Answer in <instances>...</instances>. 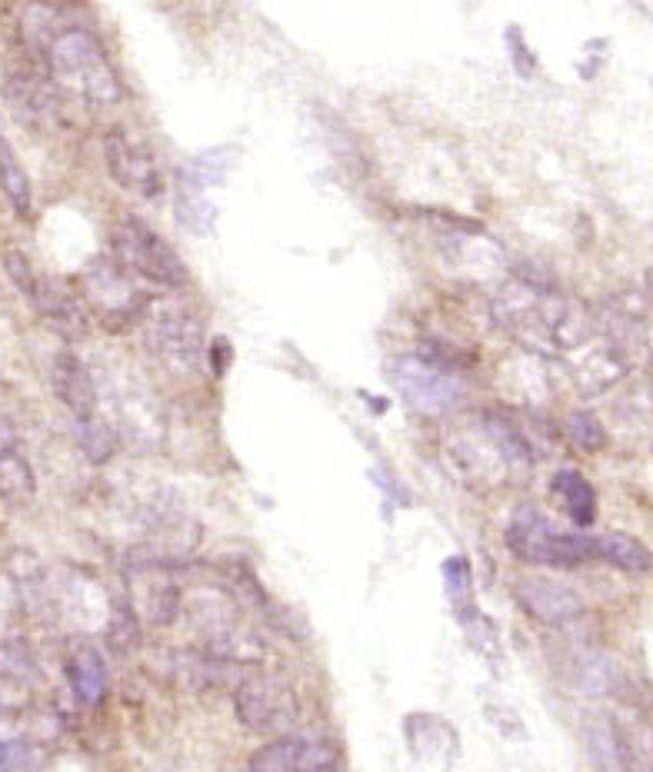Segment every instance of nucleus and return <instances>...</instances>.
Returning a JSON list of instances; mask_svg holds the SVG:
<instances>
[{
    "label": "nucleus",
    "mask_w": 653,
    "mask_h": 772,
    "mask_svg": "<svg viewBox=\"0 0 653 772\" xmlns=\"http://www.w3.org/2000/svg\"><path fill=\"white\" fill-rule=\"evenodd\" d=\"M233 706H237V719L254 733L290 736V729L300 716V703H297L294 690L284 679H274V676L243 679L237 685Z\"/></svg>",
    "instance_id": "5"
},
{
    "label": "nucleus",
    "mask_w": 653,
    "mask_h": 772,
    "mask_svg": "<svg viewBox=\"0 0 653 772\" xmlns=\"http://www.w3.org/2000/svg\"><path fill=\"white\" fill-rule=\"evenodd\" d=\"M70 685H73V693L77 700L84 703V706H98L104 690H107V669H104V659L88 646V649H77L70 666Z\"/></svg>",
    "instance_id": "17"
},
{
    "label": "nucleus",
    "mask_w": 653,
    "mask_h": 772,
    "mask_svg": "<svg viewBox=\"0 0 653 772\" xmlns=\"http://www.w3.org/2000/svg\"><path fill=\"white\" fill-rule=\"evenodd\" d=\"M237 163V147H217V150H207L201 157H194L191 163L181 166V187H191V191H207V187H217L227 181L230 166Z\"/></svg>",
    "instance_id": "16"
},
{
    "label": "nucleus",
    "mask_w": 653,
    "mask_h": 772,
    "mask_svg": "<svg viewBox=\"0 0 653 772\" xmlns=\"http://www.w3.org/2000/svg\"><path fill=\"white\" fill-rule=\"evenodd\" d=\"M483 430H486L490 443H494V450L501 453V460H504L511 470H514V466L527 470V466L534 463V457H530V440H527V434L520 430V426L514 423L511 413H504V410H483Z\"/></svg>",
    "instance_id": "13"
},
{
    "label": "nucleus",
    "mask_w": 653,
    "mask_h": 772,
    "mask_svg": "<svg viewBox=\"0 0 653 772\" xmlns=\"http://www.w3.org/2000/svg\"><path fill=\"white\" fill-rule=\"evenodd\" d=\"M107 646L114 656H130L140 646V623L137 613L130 610V603H114L111 610V623H107Z\"/></svg>",
    "instance_id": "23"
},
{
    "label": "nucleus",
    "mask_w": 653,
    "mask_h": 772,
    "mask_svg": "<svg viewBox=\"0 0 653 772\" xmlns=\"http://www.w3.org/2000/svg\"><path fill=\"white\" fill-rule=\"evenodd\" d=\"M387 377L393 390L403 396V403H411L417 413H444L460 400V380L450 373L440 360L427 357H393L387 367Z\"/></svg>",
    "instance_id": "4"
},
{
    "label": "nucleus",
    "mask_w": 653,
    "mask_h": 772,
    "mask_svg": "<svg viewBox=\"0 0 653 772\" xmlns=\"http://www.w3.org/2000/svg\"><path fill=\"white\" fill-rule=\"evenodd\" d=\"M0 187H4L8 200L24 214L31 207V181L24 174V166L14 153V147L0 137Z\"/></svg>",
    "instance_id": "22"
},
{
    "label": "nucleus",
    "mask_w": 653,
    "mask_h": 772,
    "mask_svg": "<svg viewBox=\"0 0 653 772\" xmlns=\"http://www.w3.org/2000/svg\"><path fill=\"white\" fill-rule=\"evenodd\" d=\"M181 613V589L174 583H160L147 596V617L157 626H171Z\"/></svg>",
    "instance_id": "28"
},
{
    "label": "nucleus",
    "mask_w": 653,
    "mask_h": 772,
    "mask_svg": "<svg viewBox=\"0 0 653 772\" xmlns=\"http://www.w3.org/2000/svg\"><path fill=\"white\" fill-rule=\"evenodd\" d=\"M4 270H8V277H11V284L34 303V297H37V277H34V267H31V261L27 256L21 253V250H8L4 253Z\"/></svg>",
    "instance_id": "30"
},
{
    "label": "nucleus",
    "mask_w": 653,
    "mask_h": 772,
    "mask_svg": "<svg viewBox=\"0 0 653 772\" xmlns=\"http://www.w3.org/2000/svg\"><path fill=\"white\" fill-rule=\"evenodd\" d=\"M307 752L303 736H277L251 756V772H300Z\"/></svg>",
    "instance_id": "19"
},
{
    "label": "nucleus",
    "mask_w": 653,
    "mask_h": 772,
    "mask_svg": "<svg viewBox=\"0 0 653 772\" xmlns=\"http://www.w3.org/2000/svg\"><path fill=\"white\" fill-rule=\"evenodd\" d=\"M507 50H511L514 67H517L524 77H530V73H534V67H537V57H534V50L527 47V41H524L520 27H511V31H507Z\"/></svg>",
    "instance_id": "33"
},
{
    "label": "nucleus",
    "mask_w": 653,
    "mask_h": 772,
    "mask_svg": "<svg viewBox=\"0 0 653 772\" xmlns=\"http://www.w3.org/2000/svg\"><path fill=\"white\" fill-rule=\"evenodd\" d=\"M566 437L574 440V447L594 453L607 443V430H604V423L591 413V410H577V413H570L566 416Z\"/></svg>",
    "instance_id": "26"
},
{
    "label": "nucleus",
    "mask_w": 653,
    "mask_h": 772,
    "mask_svg": "<svg viewBox=\"0 0 653 772\" xmlns=\"http://www.w3.org/2000/svg\"><path fill=\"white\" fill-rule=\"evenodd\" d=\"M210 357H214V373H227V367H230V343L227 339H214Z\"/></svg>",
    "instance_id": "36"
},
{
    "label": "nucleus",
    "mask_w": 653,
    "mask_h": 772,
    "mask_svg": "<svg viewBox=\"0 0 653 772\" xmlns=\"http://www.w3.org/2000/svg\"><path fill=\"white\" fill-rule=\"evenodd\" d=\"M0 669H4L11 679H24L34 672V662L21 643H8V646H0Z\"/></svg>",
    "instance_id": "32"
},
{
    "label": "nucleus",
    "mask_w": 653,
    "mask_h": 772,
    "mask_svg": "<svg viewBox=\"0 0 653 772\" xmlns=\"http://www.w3.org/2000/svg\"><path fill=\"white\" fill-rule=\"evenodd\" d=\"M111 256L130 277L150 280L157 287H184L187 284V267L177 256V250L137 217L121 220V227L114 230V253Z\"/></svg>",
    "instance_id": "3"
},
{
    "label": "nucleus",
    "mask_w": 653,
    "mask_h": 772,
    "mask_svg": "<svg viewBox=\"0 0 653 772\" xmlns=\"http://www.w3.org/2000/svg\"><path fill=\"white\" fill-rule=\"evenodd\" d=\"M483 713H486V719H490V723H494V726H497V729H501L504 736H511V739H514V736H517V739H524V736H527L524 723H520V719H517L514 713L501 716V706H486Z\"/></svg>",
    "instance_id": "34"
},
{
    "label": "nucleus",
    "mask_w": 653,
    "mask_h": 772,
    "mask_svg": "<svg viewBox=\"0 0 653 772\" xmlns=\"http://www.w3.org/2000/svg\"><path fill=\"white\" fill-rule=\"evenodd\" d=\"M610 682H614V669L604 656L597 653H584L577 659V685L584 693H607L610 690Z\"/></svg>",
    "instance_id": "29"
},
{
    "label": "nucleus",
    "mask_w": 653,
    "mask_h": 772,
    "mask_svg": "<svg viewBox=\"0 0 653 772\" xmlns=\"http://www.w3.org/2000/svg\"><path fill=\"white\" fill-rule=\"evenodd\" d=\"M84 293H88L91 307L111 326L134 320L147 303V293H140L134 287V277L114 261V256H98V261L84 270Z\"/></svg>",
    "instance_id": "6"
},
{
    "label": "nucleus",
    "mask_w": 653,
    "mask_h": 772,
    "mask_svg": "<svg viewBox=\"0 0 653 772\" xmlns=\"http://www.w3.org/2000/svg\"><path fill=\"white\" fill-rule=\"evenodd\" d=\"M0 772H34V752L24 739H0Z\"/></svg>",
    "instance_id": "31"
},
{
    "label": "nucleus",
    "mask_w": 653,
    "mask_h": 772,
    "mask_svg": "<svg viewBox=\"0 0 653 772\" xmlns=\"http://www.w3.org/2000/svg\"><path fill=\"white\" fill-rule=\"evenodd\" d=\"M550 486L577 527H591L597 520V493L587 483V476H581L577 470H557Z\"/></svg>",
    "instance_id": "14"
},
{
    "label": "nucleus",
    "mask_w": 653,
    "mask_h": 772,
    "mask_svg": "<svg viewBox=\"0 0 653 772\" xmlns=\"http://www.w3.org/2000/svg\"><path fill=\"white\" fill-rule=\"evenodd\" d=\"M8 101L14 104L18 114L41 120L54 111V94L47 88V80H41L37 73H14L8 80Z\"/></svg>",
    "instance_id": "18"
},
{
    "label": "nucleus",
    "mask_w": 653,
    "mask_h": 772,
    "mask_svg": "<svg viewBox=\"0 0 653 772\" xmlns=\"http://www.w3.org/2000/svg\"><path fill=\"white\" fill-rule=\"evenodd\" d=\"M147 343L163 364L194 367L204 350V333L201 323L187 313H160L147 326Z\"/></svg>",
    "instance_id": "9"
},
{
    "label": "nucleus",
    "mask_w": 653,
    "mask_h": 772,
    "mask_svg": "<svg viewBox=\"0 0 653 772\" xmlns=\"http://www.w3.org/2000/svg\"><path fill=\"white\" fill-rule=\"evenodd\" d=\"M597 560L630 573V576H646L653 573V553L630 533H604L597 537Z\"/></svg>",
    "instance_id": "15"
},
{
    "label": "nucleus",
    "mask_w": 653,
    "mask_h": 772,
    "mask_svg": "<svg viewBox=\"0 0 653 772\" xmlns=\"http://www.w3.org/2000/svg\"><path fill=\"white\" fill-rule=\"evenodd\" d=\"M643 284H646V293H650V300H653V270H646V280H643Z\"/></svg>",
    "instance_id": "37"
},
{
    "label": "nucleus",
    "mask_w": 653,
    "mask_h": 772,
    "mask_svg": "<svg viewBox=\"0 0 653 772\" xmlns=\"http://www.w3.org/2000/svg\"><path fill=\"white\" fill-rule=\"evenodd\" d=\"M517 603L527 617H534L543 626H563L584 613V599L577 589H570L566 583H557V579H543V576H530L517 583Z\"/></svg>",
    "instance_id": "7"
},
{
    "label": "nucleus",
    "mask_w": 653,
    "mask_h": 772,
    "mask_svg": "<svg viewBox=\"0 0 653 772\" xmlns=\"http://www.w3.org/2000/svg\"><path fill=\"white\" fill-rule=\"evenodd\" d=\"M623 370H627L623 354L617 347H607V350H600L597 357H591L587 364L577 367V380H581L584 393H600L610 383H617L623 377Z\"/></svg>",
    "instance_id": "20"
},
{
    "label": "nucleus",
    "mask_w": 653,
    "mask_h": 772,
    "mask_svg": "<svg viewBox=\"0 0 653 772\" xmlns=\"http://www.w3.org/2000/svg\"><path fill=\"white\" fill-rule=\"evenodd\" d=\"M77 443H80V450H84V457L91 463H104L114 453V434L98 419L77 423Z\"/></svg>",
    "instance_id": "27"
},
{
    "label": "nucleus",
    "mask_w": 653,
    "mask_h": 772,
    "mask_svg": "<svg viewBox=\"0 0 653 772\" xmlns=\"http://www.w3.org/2000/svg\"><path fill=\"white\" fill-rule=\"evenodd\" d=\"M444 579H447V596L454 603L457 620H467L470 613H477L473 607V592H470V563L463 556H454L444 563Z\"/></svg>",
    "instance_id": "25"
},
{
    "label": "nucleus",
    "mask_w": 653,
    "mask_h": 772,
    "mask_svg": "<svg viewBox=\"0 0 653 772\" xmlns=\"http://www.w3.org/2000/svg\"><path fill=\"white\" fill-rule=\"evenodd\" d=\"M34 307L41 310V316L67 339H80L88 336L91 330V320H88V310L80 307V300L70 293L67 284L54 280V277H44L37 284V297H34Z\"/></svg>",
    "instance_id": "11"
},
{
    "label": "nucleus",
    "mask_w": 653,
    "mask_h": 772,
    "mask_svg": "<svg viewBox=\"0 0 653 772\" xmlns=\"http://www.w3.org/2000/svg\"><path fill=\"white\" fill-rule=\"evenodd\" d=\"M14 450H18V426L8 416H0V457H8Z\"/></svg>",
    "instance_id": "35"
},
{
    "label": "nucleus",
    "mask_w": 653,
    "mask_h": 772,
    "mask_svg": "<svg viewBox=\"0 0 653 772\" xmlns=\"http://www.w3.org/2000/svg\"><path fill=\"white\" fill-rule=\"evenodd\" d=\"M104 153H107L111 177H114L124 191H130V194H137V197H147V200L163 191L160 170H157L153 157H150L140 143L127 140L121 130L107 134Z\"/></svg>",
    "instance_id": "8"
},
{
    "label": "nucleus",
    "mask_w": 653,
    "mask_h": 772,
    "mask_svg": "<svg viewBox=\"0 0 653 772\" xmlns=\"http://www.w3.org/2000/svg\"><path fill=\"white\" fill-rule=\"evenodd\" d=\"M50 383H54V393L73 413L77 423L94 419V413H98V390H94V380H91L88 367L80 364L73 354H57L54 357Z\"/></svg>",
    "instance_id": "10"
},
{
    "label": "nucleus",
    "mask_w": 653,
    "mask_h": 772,
    "mask_svg": "<svg viewBox=\"0 0 653 772\" xmlns=\"http://www.w3.org/2000/svg\"><path fill=\"white\" fill-rule=\"evenodd\" d=\"M584 746H587V756L597 765V772H623L630 762V746H627L623 733L617 729V723H610L604 716L587 719Z\"/></svg>",
    "instance_id": "12"
},
{
    "label": "nucleus",
    "mask_w": 653,
    "mask_h": 772,
    "mask_svg": "<svg viewBox=\"0 0 653 772\" xmlns=\"http://www.w3.org/2000/svg\"><path fill=\"white\" fill-rule=\"evenodd\" d=\"M50 73L73 88L84 101L91 104H114L121 97V83L114 67L104 57L101 41L84 31V27H70L54 34V44L47 47Z\"/></svg>",
    "instance_id": "1"
},
{
    "label": "nucleus",
    "mask_w": 653,
    "mask_h": 772,
    "mask_svg": "<svg viewBox=\"0 0 653 772\" xmlns=\"http://www.w3.org/2000/svg\"><path fill=\"white\" fill-rule=\"evenodd\" d=\"M507 546L517 560L537 563V566H577L597 556V537L553 530L550 520L530 503L514 509L511 527H507Z\"/></svg>",
    "instance_id": "2"
},
{
    "label": "nucleus",
    "mask_w": 653,
    "mask_h": 772,
    "mask_svg": "<svg viewBox=\"0 0 653 772\" xmlns=\"http://www.w3.org/2000/svg\"><path fill=\"white\" fill-rule=\"evenodd\" d=\"M34 493H37V483H34L31 463L18 450L0 457V496L11 503H27L34 499Z\"/></svg>",
    "instance_id": "21"
},
{
    "label": "nucleus",
    "mask_w": 653,
    "mask_h": 772,
    "mask_svg": "<svg viewBox=\"0 0 653 772\" xmlns=\"http://www.w3.org/2000/svg\"><path fill=\"white\" fill-rule=\"evenodd\" d=\"M174 210H177V220L194 233H210V227L217 220V207L201 191H191V187H177Z\"/></svg>",
    "instance_id": "24"
}]
</instances>
